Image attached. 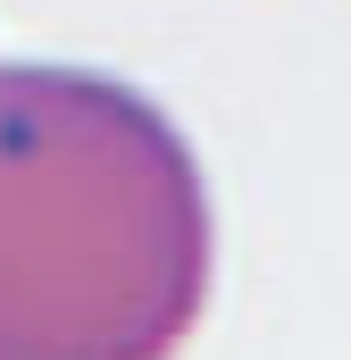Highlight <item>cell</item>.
Segmentation results:
<instances>
[{"label": "cell", "instance_id": "1", "mask_svg": "<svg viewBox=\"0 0 351 360\" xmlns=\"http://www.w3.org/2000/svg\"><path fill=\"white\" fill-rule=\"evenodd\" d=\"M209 276V176L151 92L0 68V360H176Z\"/></svg>", "mask_w": 351, "mask_h": 360}]
</instances>
